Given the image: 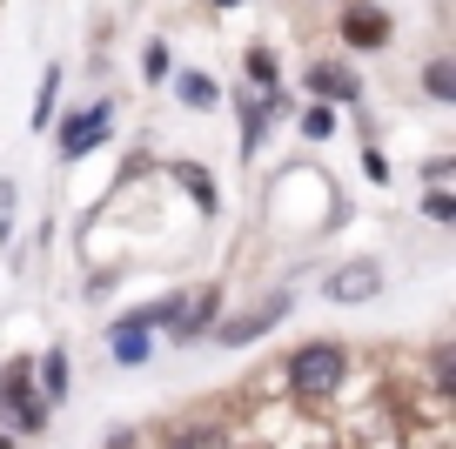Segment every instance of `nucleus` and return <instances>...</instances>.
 Segmentation results:
<instances>
[{
  "label": "nucleus",
  "instance_id": "obj_16",
  "mask_svg": "<svg viewBox=\"0 0 456 449\" xmlns=\"http://www.w3.org/2000/svg\"><path fill=\"white\" fill-rule=\"evenodd\" d=\"M423 94H429V101H456V61H450V54H436V61L423 68Z\"/></svg>",
  "mask_w": 456,
  "mask_h": 449
},
{
  "label": "nucleus",
  "instance_id": "obj_7",
  "mask_svg": "<svg viewBox=\"0 0 456 449\" xmlns=\"http://www.w3.org/2000/svg\"><path fill=\"white\" fill-rule=\"evenodd\" d=\"M155 449H235V422L215 409H182L155 429Z\"/></svg>",
  "mask_w": 456,
  "mask_h": 449
},
{
  "label": "nucleus",
  "instance_id": "obj_15",
  "mask_svg": "<svg viewBox=\"0 0 456 449\" xmlns=\"http://www.w3.org/2000/svg\"><path fill=\"white\" fill-rule=\"evenodd\" d=\"M175 87H182V101H188V108H195V114L222 108V87H215L208 74H195V68H188V74H182V81H175Z\"/></svg>",
  "mask_w": 456,
  "mask_h": 449
},
{
  "label": "nucleus",
  "instance_id": "obj_21",
  "mask_svg": "<svg viewBox=\"0 0 456 449\" xmlns=\"http://www.w3.org/2000/svg\"><path fill=\"white\" fill-rule=\"evenodd\" d=\"M101 449H148V429L142 422H114V429L101 436Z\"/></svg>",
  "mask_w": 456,
  "mask_h": 449
},
{
  "label": "nucleus",
  "instance_id": "obj_12",
  "mask_svg": "<svg viewBox=\"0 0 456 449\" xmlns=\"http://www.w3.org/2000/svg\"><path fill=\"white\" fill-rule=\"evenodd\" d=\"M269 121H275V108H269V101H242V135H235V155H242V161H256V148H262V135H269Z\"/></svg>",
  "mask_w": 456,
  "mask_h": 449
},
{
  "label": "nucleus",
  "instance_id": "obj_13",
  "mask_svg": "<svg viewBox=\"0 0 456 449\" xmlns=\"http://www.w3.org/2000/svg\"><path fill=\"white\" fill-rule=\"evenodd\" d=\"M175 182H182L188 195H195V208H201V215H215V208H222V195H215V175L201 168V161H182V168H175Z\"/></svg>",
  "mask_w": 456,
  "mask_h": 449
},
{
  "label": "nucleus",
  "instance_id": "obj_3",
  "mask_svg": "<svg viewBox=\"0 0 456 449\" xmlns=\"http://www.w3.org/2000/svg\"><path fill=\"white\" fill-rule=\"evenodd\" d=\"M289 315H296V289H269V295H256L248 309H222V322L208 329V349H256Z\"/></svg>",
  "mask_w": 456,
  "mask_h": 449
},
{
  "label": "nucleus",
  "instance_id": "obj_20",
  "mask_svg": "<svg viewBox=\"0 0 456 449\" xmlns=\"http://www.w3.org/2000/svg\"><path fill=\"white\" fill-rule=\"evenodd\" d=\"M329 135H336V108L309 101V108H302V141H329Z\"/></svg>",
  "mask_w": 456,
  "mask_h": 449
},
{
  "label": "nucleus",
  "instance_id": "obj_17",
  "mask_svg": "<svg viewBox=\"0 0 456 449\" xmlns=\"http://www.w3.org/2000/svg\"><path fill=\"white\" fill-rule=\"evenodd\" d=\"M248 87H256V94H275V87H282V74H275V54H269V47H248Z\"/></svg>",
  "mask_w": 456,
  "mask_h": 449
},
{
  "label": "nucleus",
  "instance_id": "obj_4",
  "mask_svg": "<svg viewBox=\"0 0 456 449\" xmlns=\"http://www.w3.org/2000/svg\"><path fill=\"white\" fill-rule=\"evenodd\" d=\"M228 289L222 282H201V289H168V322H161V342L168 349H201L208 329L222 322Z\"/></svg>",
  "mask_w": 456,
  "mask_h": 449
},
{
  "label": "nucleus",
  "instance_id": "obj_2",
  "mask_svg": "<svg viewBox=\"0 0 456 449\" xmlns=\"http://www.w3.org/2000/svg\"><path fill=\"white\" fill-rule=\"evenodd\" d=\"M47 422H54V409L34 389V355H7V363H0V429L14 436V443H28Z\"/></svg>",
  "mask_w": 456,
  "mask_h": 449
},
{
  "label": "nucleus",
  "instance_id": "obj_19",
  "mask_svg": "<svg viewBox=\"0 0 456 449\" xmlns=\"http://www.w3.org/2000/svg\"><path fill=\"white\" fill-rule=\"evenodd\" d=\"M423 222L429 228H456V195H450V188H429V195H423Z\"/></svg>",
  "mask_w": 456,
  "mask_h": 449
},
{
  "label": "nucleus",
  "instance_id": "obj_6",
  "mask_svg": "<svg viewBox=\"0 0 456 449\" xmlns=\"http://www.w3.org/2000/svg\"><path fill=\"white\" fill-rule=\"evenodd\" d=\"M383 289H389V268L376 255H349L322 275V302H336V309H370Z\"/></svg>",
  "mask_w": 456,
  "mask_h": 449
},
{
  "label": "nucleus",
  "instance_id": "obj_18",
  "mask_svg": "<svg viewBox=\"0 0 456 449\" xmlns=\"http://www.w3.org/2000/svg\"><path fill=\"white\" fill-rule=\"evenodd\" d=\"M54 108H61V68H47L41 74V94H34V127L54 121Z\"/></svg>",
  "mask_w": 456,
  "mask_h": 449
},
{
  "label": "nucleus",
  "instance_id": "obj_5",
  "mask_svg": "<svg viewBox=\"0 0 456 449\" xmlns=\"http://www.w3.org/2000/svg\"><path fill=\"white\" fill-rule=\"evenodd\" d=\"M161 322H168V295L134 302L128 315H114V322H108V363L114 369H148L155 349H161Z\"/></svg>",
  "mask_w": 456,
  "mask_h": 449
},
{
  "label": "nucleus",
  "instance_id": "obj_14",
  "mask_svg": "<svg viewBox=\"0 0 456 449\" xmlns=\"http://www.w3.org/2000/svg\"><path fill=\"white\" fill-rule=\"evenodd\" d=\"M429 396H436V403H456V349L450 342L429 349Z\"/></svg>",
  "mask_w": 456,
  "mask_h": 449
},
{
  "label": "nucleus",
  "instance_id": "obj_22",
  "mask_svg": "<svg viewBox=\"0 0 456 449\" xmlns=\"http://www.w3.org/2000/svg\"><path fill=\"white\" fill-rule=\"evenodd\" d=\"M142 81H168V41H148L142 47Z\"/></svg>",
  "mask_w": 456,
  "mask_h": 449
},
{
  "label": "nucleus",
  "instance_id": "obj_11",
  "mask_svg": "<svg viewBox=\"0 0 456 449\" xmlns=\"http://www.w3.org/2000/svg\"><path fill=\"white\" fill-rule=\"evenodd\" d=\"M34 389H41L47 409H61V403L74 396V363H68V349H61V342L34 355Z\"/></svg>",
  "mask_w": 456,
  "mask_h": 449
},
{
  "label": "nucleus",
  "instance_id": "obj_1",
  "mask_svg": "<svg viewBox=\"0 0 456 449\" xmlns=\"http://www.w3.org/2000/svg\"><path fill=\"white\" fill-rule=\"evenodd\" d=\"M349 376H356V349L336 342V336H309V342H296V349L282 355V389H289V403H302V409H329L349 389Z\"/></svg>",
  "mask_w": 456,
  "mask_h": 449
},
{
  "label": "nucleus",
  "instance_id": "obj_24",
  "mask_svg": "<svg viewBox=\"0 0 456 449\" xmlns=\"http://www.w3.org/2000/svg\"><path fill=\"white\" fill-rule=\"evenodd\" d=\"M208 7H235V0H208Z\"/></svg>",
  "mask_w": 456,
  "mask_h": 449
},
{
  "label": "nucleus",
  "instance_id": "obj_23",
  "mask_svg": "<svg viewBox=\"0 0 456 449\" xmlns=\"http://www.w3.org/2000/svg\"><path fill=\"white\" fill-rule=\"evenodd\" d=\"M450 168H456V161H450V155H436V161H423V182H429V188H443V182H450Z\"/></svg>",
  "mask_w": 456,
  "mask_h": 449
},
{
  "label": "nucleus",
  "instance_id": "obj_9",
  "mask_svg": "<svg viewBox=\"0 0 456 449\" xmlns=\"http://www.w3.org/2000/svg\"><path fill=\"white\" fill-rule=\"evenodd\" d=\"M336 34L349 47H362V54H376V47H389V14H383V7H370V0H349L342 20H336Z\"/></svg>",
  "mask_w": 456,
  "mask_h": 449
},
{
  "label": "nucleus",
  "instance_id": "obj_8",
  "mask_svg": "<svg viewBox=\"0 0 456 449\" xmlns=\"http://www.w3.org/2000/svg\"><path fill=\"white\" fill-rule=\"evenodd\" d=\"M108 127H114V101H87V108H74L68 121H61V161L94 155L101 141H108Z\"/></svg>",
  "mask_w": 456,
  "mask_h": 449
},
{
  "label": "nucleus",
  "instance_id": "obj_10",
  "mask_svg": "<svg viewBox=\"0 0 456 449\" xmlns=\"http://www.w3.org/2000/svg\"><path fill=\"white\" fill-rule=\"evenodd\" d=\"M302 87H309L322 108H356V101H362V81L342 68V61H315V68L302 74Z\"/></svg>",
  "mask_w": 456,
  "mask_h": 449
}]
</instances>
